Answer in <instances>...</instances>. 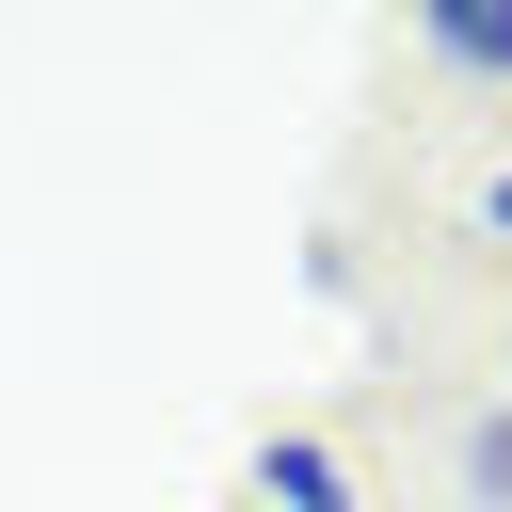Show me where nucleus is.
Wrapping results in <instances>:
<instances>
[{"label": "nucleus", "instance_id": "7ed1b4c3", "mask_svg": "<svg viewBox=\"0 0 512 512\" xmlns=\"http://www.w3.org/2000/svg\"><path fill=\"white\" fill-rule=\"evenodd\" d=\"M464 496H480V512H512V400H496V416H464Z\"/></svg>", "mask_w": 512, "mask_h": 512}, {"label": "nucleus", "instance_id": "f03ea898", "mask_svg": "<svg viewBox=\"0 0 512 512\" xmlns=\"http://www.w3.org/2000/svg\"><path fill=\"white\" fill-rule=\"evenodd\" d=\"M256 496H272V512H352V464H336L320 432H272V448H256Z\"/></svg>", "mask_w": 512, "mask_h": 512}, {"label": "nucleus", "instance_id": "20e7f679", "mask_svg": "<svg viewBox=\"0 0 512 512\" xmlns=\"http://www.w3.org/2000/svg\"><path fill=\"white\" fill-rule=\"evenodd\" d=\"M480 240H512V160H496V176H480Z\"/></svg>", "mask_w": 512, "mask_h": 512}, {"label": "nucleus", "instance_id": "f257e3e1", "mask_svg": "<svg viewBox=\"0 0 512 512\" xmlns=\"http://www.w3.org/2000/svg\"><path fill=\"white\" fill-rule=\"evenodd\" d=\"M416 64H448V80H512V0H432V16H416Z\"/></svg>", "mask_w": 512, "mask_h": 512}]
</instances>
